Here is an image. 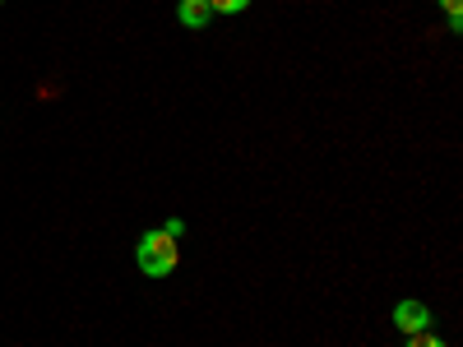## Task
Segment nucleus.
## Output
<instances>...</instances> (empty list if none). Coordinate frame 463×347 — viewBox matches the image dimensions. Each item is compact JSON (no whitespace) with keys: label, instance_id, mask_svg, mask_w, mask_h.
<instances>
[{"label":"nucleus","instance_id":"7ed1b4c3","mask_svg":"<svg viewBox=\"0 0 463 347\" xmlns=\"http://www.w3.org/2000/svg\"><path fill=\"white\" fill-rule=\"evenodd\" d=\"M176 14H181L185 28H209V19H213V14H209V0H181Z\"/></svg>","mask_w":463,"mask_h":347},{"label":"nucleus","instance_id":"f257e3e1","mask_svg":"<svg viewBox=\"0 0 463 347\" xmlns=\"http://www.w3.org/2000/svg\"><path fill=\"white\" fill-rule=\"evenodd\" d=\"M135 264L144 268L148 278H167L172 268L181 264V250H176V237L172 231H144L139 237V246H135Z\"/></svg>","mask_w":463,"mask_h":347},{"label":"nucleus","instance_id":"20e7f679","mask_svg":"<svg viewBox=\"0 0 463 347\" xmlns=\"http://www.w3.org/2000/svg\"><path fill=\"white\" fill-rule=\"evenodd\" d=\"M246 5H250V0H209V14H237Z\"/></svg>","mask_w":463,"mask_h":347},{"label":"nucleus","instance_id":"423d86ee","mask_svg":"<svg viewBox=\"0 0 463 347\" xmlns=\"http://www.w3.org/2000/svg\"><path fill=\"white\" fill-rule=\"evenodd\" d=\"M408 347H445L431 329H421V333H408Z\"/></svg>","mask_w":463,"mask_h":347},{"label":"nucleus","instance_id":"39448f33","mask_svg":"<svg viewBox=\"0 0 463 347\" xmlns=\"http://www.w3.org/2000/svg\"><path fill=\"white\" fill-rule=\"evenodd\" d=\"M440 5H445V14H449V28L458 33V28H463V0H440Z\"/></svg>","mask_w":463,"mask_h":347},{"label":"nucleus","instance_id":"f03ea898","mask_svg":"<svg viewBox=\"0 0 463 347\" xmlns=\"http://www.w3.org/2000/svg\"><path fill=\"white\" fill-rule=\"evenodd\" d=\"M394 324H399L403 333H421V329L431 324V311H427L421 301H399V305H394Z\"/></svg>","mask_w":463,"mask_h":347},{"label":"nucleus","instance_id":"6e6552de","mask_svg":"<svg viewBox=\"0 0 463 347\" xmlns=\"http://www.w3.org/2000/svg\"><path fill=\"white\" fill-rule=\"evenodd\" d=\"M0 5H5V0H0Z\"/></svg>","mask_w":463,"mask_h":347},{"label":"nucleus","instance_id":"0eeeda50","mask_svg":"<svg viewBox=\"0 0 463 347\" xmlns=\"http://www.w3.org/2000/svg\"><path fill=\"white\" fill-rule=\"evenodd\" d=\"M163 231H172V237L181 241V231H185V222H181V218H167V222H163Z\"/></svg>","mask_w":463,"mask_h":347}]
</instances>
